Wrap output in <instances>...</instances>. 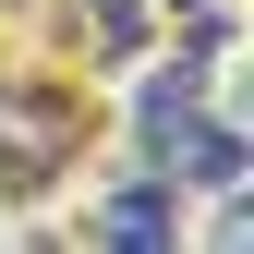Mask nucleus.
<instances>
[{
	"instance_id": "f257e3e1",
	"label": "nucleus",
	"mask_w": 254,
	"mask_h": 254,
	"mask_svg": "<svg viewBox=\"0 0 254 254\" xmlns=\"http://www.w3.org/2000/svg\"><path fill=\"white\" fill-rule=\"evenodd\" d=\"M85 145V85L73 73H37V61H0V194H49Z\"/></svg>"
},
{
	"instance_id": "f03ea898",
	"label": "nucleus",
	"mask_w": 254,
	"mask_h": 254,
	"mask_svg": "<svg viewBox=\"0 0 254 254\" xmlns=\"http://www.w3.org/2000/svg\"><path fill=\"white\" fill-rule=\"evenodd\" d=\"M85 242H109V254H170V242H182V182H170V170L109 182V194L85 206Z\"/></svg>"
},
{
	"instance_id": "7ed1b4c3",
	"label": "nucleus",
	"mask_w": 254,
	"mask_h": 254,
	"mask_svg": "<svg viewBox=\"0 0 254 254\" xmlns=\"http://www.w3.org/2000/svg\"><path fill=\"white\" fill-rule=\"evenodd\" d=\"M206 73H218V49H170V61L145 73V97H133V145H145V170L206 121Z\"/></svg>"
}]
</instances>
